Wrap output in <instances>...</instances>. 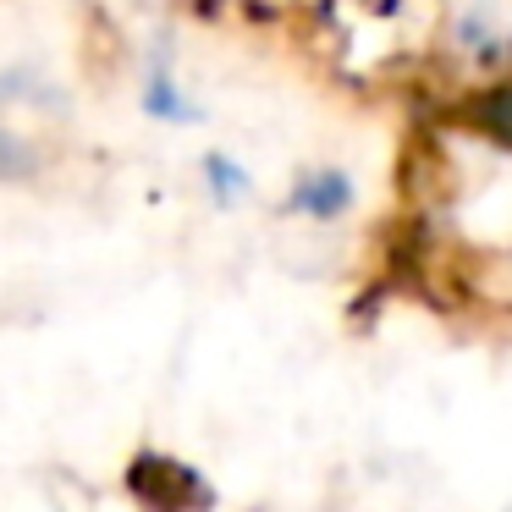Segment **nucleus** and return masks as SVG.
Returning a JSON list of instances; mask_svg holds the SVG:
<instances>
[{
  "label": "nucleus",
  "instance_id": "nucleus-4",
  "mask_svg": "<svg viewBox=\"0 0 512 512\" xmlns=\"http://www.w3.org/2000/svg\"><path fill=\"white\" fill-rule=\"evenodd\" d=\"M23 171H28V155L17 149V138L0 133V177H23Z\"/></svg>",
  "mask_w": 512,
  "mask_h": 512
},
{
  "label": "nucleus",
  "instance_id": "nucleus-2",
  "mask_svg": "<svg viewBox=\"0 0 512 512\" xmlns=\"http://www.w3.org/2000/svg\"><path fill=\"white\" fill-rule=\"evenodd\" d=\"M144 111L149 116H166V122H193V105H182V89L166 78V67H155L149 72V83H144Z\"/></svg>",
  "mask_w": 512,
  "mask_h": 512
},
{
  "label": "nucleus",
  "instance_id": "nucleus-3",
  "mask_svg": "<svg viewBox=\"0 0 512 512\" xmlns=\"http://www.w3.org/2000/svg\"><path fill=\"white\" fill-rule=\"evenodd\" d=\"M204 171H210V182H215V193H232V188H248V177H243V171H232V166H226V160H204Z\"/></svg>",
  "mask_w": 512,
  "mask_h": 512
},
{
  "label": "nucleus",
  "instance_id": "nucleus-1",
  "mask_svg": "<svg viewBox=\"0 0 512 512\" xmlns=\"http://www.w3.org/2000/svg\"><path fill=\"white\" fill-rule=\"evenodd\" d=\"M347 199H353V188H347L342 171H320V177H309L292 193V210L314 215V221H331L336 210H347Z\"/></svg>",
  "mask_w": 512,
  "mask_h": 512
}]
</instances>
